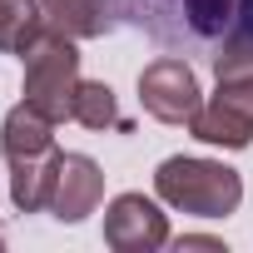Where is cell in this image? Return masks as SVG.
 Returning <instances> with one entry per match:
<instances>
[{"label":"cell","mask_w":253,"mask_h":253,"mask_svg":"<svg viewBox=\"0 0 253 253\" xmlns=\"http://www.w3.org/2000/svg\"><path fill=\"white\" fill-rule=\"evenodd\" d=\"M0 149H5V164H10V199H15V209H25V213L45 209L50 179H55V164H60L55 119L40 114L30 99L15 104L5 114V129H0Z\"/></svg>","instance_id":"cell-1"},{"label":"cell","mask_w":253,"mask_h":253,"mask_svg":"<svg viewBox=\"0 0 253 253\" xmlns=\"http://www.w3.org/2000/svg\"><path fill=\"white\" fill-rule=\"evenodd\" d=\"M154 194L179 209V213H199V218H228L243 204V179L238 169L218 164V159H164L154 169Z\"/></svg>","instance_id":"cell-2"},{"label":"cell","mask_w":253,"mask_h":253,"mask_svg":"<svg viewBox=\"0 0 253 253\" xmlns=\"http://www.w3.org/2000/svg\"><path fill=\"white\" fill-rule=\"evenodd\" d=\"M20 65H25V99H30L40 114H50L55 124L70 119L75 89H80V50H75V40L45 25V30L20 50Z\"/></svg>","instance_id":"cell-3"},{"label":"cell","mask_w":253,"mask_h":253,"mask_svg":"<svg viewBox=\"0 0 253 253\" xmlns=\"http://www.w3.org/2000/svg\"><path fill=\"white\" fill-rule=\"evenodd\" d=\"M189 134L204 144L248 149L253 144V80H218V94L194 109Z\"/></svg>","instance_id":"cell-4"},{"label":"cell","mask_w":253,"mask_h":253,"mask_svg":"<svg viewBox=\"0 0 253 253\" xmlns=\"http://www.w3.org/2000/svg\"><path fill=\"white\" fill-rule=\"evenodd\" d=\"M139 104H144L159 124H189L194 109L204 104V94H199L194 70H189L184 60L164 55V60H154V65L139 75Z\"/></svg>","instance_id":"cell-5"},{"label":"cell","mask_w":253,"mask_h":253,"mask_svg":"<svg viewBox=\"0 0 253 253\" xmlns=\"http://www.w3.org/2000/svg\"><path fill=\"white\" fill-rule=\"evenodd\" d=\"M104 243L114 253H154L169 243V218L144 194H119L104 209Z\"/></svg>","instance_id":"cell-6"},{"label":"cell","mask_w":253,"mask_h":253,"mask_svg":"<svg viewBox=\"0 0 253 253\" xmlns=\"http://www.w3.org/2000/svg\"><path fill=\"white\" fill-rule=\"evenodd\" d=\"M99 199H104V174H99V164H94L89 154H60L45 209H50L60 223H80V218H89V213L99 209Z\"/></svg>","instance_id":"cell-7"},{"label":"cell","mask_w":253,"mask_h":253,"mask_svg":"<svg viewBox=\"0 0 253 253\" xmlns=\"http://www.w3.org/2000/svg\"><path fill=\"white\" fill-rule=\"evenodd\" d=\"M40 15L50 30L70 40H89L104 30V0H40Z\"/></svg>","instance_id":"cell-8"},{"label":"cell","mask_w":253,"mask_h":253,"mask_svg":"<svg viewBox=\"0 0 253 253\" xmlns=\"http://www.w3.org/2000/svg\"><path fill=\"white\" fill-rule=\"evenodd\" d=\"M40 30H45L40 0H0V50L20 55Z\"/></svg>","instance_id":"cell-9"},{"label":"cell","mask_w":253,"mask_h":253,"mask_svg":"<svg viewBox=\"0 0 253 253\" xmlns=\"http://www.w3.org/2000/svg\"><path fill=\"white\" fill-rule=\"evenodd\" d=\"M70 119H75V124H84V129H104V124H119L114 89H109V84H94V80H80Z\"/></svg>","instance_id":"cell-10"},{"label":"cell","mask_w":253,"mask_h":253,"mask_svg":"<svg viewBox=\"0 0 253 253\" xmlns=\"http://www.w3.org/2000/svg\"><path fill=\"white\" fill-rule=\"evenodd\" d=\"M218 80H253V30H233L213 55Z\"/></svg>","instance_id":"cell-11"},{"label":"cell","mask_w":253,"mask_h":253,"mask_svg":"<svg viewBox=\"0 0 253 253\" xmlns=\"http://www.w3.org/2000/svg\"><path fill=\"white\" fill-rule=\"evenodd\" d=\"M238 30H253V0H238V20H233Z\"/></svg>","instance_id":"cell-12"},{"label":"cell","mask_w":253,"mask_h":253,"mask_svg":"<svg viewBox=\"0 0 253 253\" xmlns=\"http://www.w3.org/2000/svg\"><path fill=\"white\" fill-rule=\"evenodd\" d=\"M179 248H223L218 238H179Z\"/></svg>","instance_id":"cell-13"}]
</instances>
